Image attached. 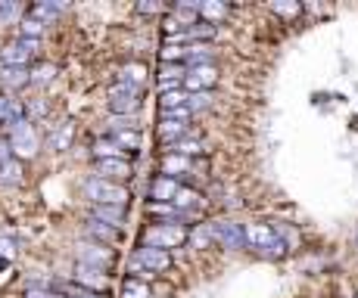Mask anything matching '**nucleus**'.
Instances as JSON below:
<instances>
[{"mask_svg": "<svg viewBox=\"0 0 358 298\" xmlns=\"http://www.w3.org/2000/svg\"><path fill=\"white\" fill-rule=\"evenodd\" d=\"M87 233L97 239V246H113V242H119V230L109 227V224H103V221H97V218L87 221Z\"/></svg>", "mask_w": 358, "mask_h": 298, "instance_id": "f3484780", "label": "nucleus"}, {"mask_svg": "<svg viewBox=\"0 0 358 298\" xmlns=\"http://www.w3.org/2000/svg\"><path fill=\"white\" fill-rule=\"evenodd\" d=\"M19 31H22V38H31V40H38L41 34H44V25L41 22H34V19L25 16L22 22H19Z\"/></svg>", "mask_w": 358, "mask_h": 298, "instance_id": "72a5a7b5", "label": "nucleus"}, {"mask_svg": "<svg viewBox=\"0 0 358 298\" xmlns=\"http://www.w3.org/2000/svg\"><path fill=\"white\" fill-rule=\"evenodd\" d=\"M109 112L137 119V112H141V87L122 84V81H119V84H113V87H109Z\"/></svg>", "mask_w": 358, "mask_h": 298, "instance_id": "423d86ee", "label": "nucleus"}, {"mask_svg": "<svg viewBox=\"0 0 358 298\" xmlns=\"http://www.w3.org/2000/svg\"><path fill=\"white\" fill-rule=\"evenodd\" d=\"M66 298H106V295H97V292H87V289H78V292H69Z\"/></svg>", "mask_w": 358, "mask_h": 298, "instance_id": "e433bc0d", "label": "nucleus"}, {"mask_svg": "<svg viewBox=\"0 0 358 298\" xmlns=\"http://www.w3.org/2000/svg\"><path fill=\"white\" fill-rule=\"evenodd\" d=\"M181 186H184L181 180L159 174V177H153V184H150V199H153V202H171V199L178 196V190H181Z\"/></svg>", "mask_w": 358, "mask_h": 298, "instance_id": "2eb2a0df", "label": "nucleus"}, {"mask_svg": "<svg viewBox=\"0 0 358 298\" xmlns=\"http://www.w3.org/2000/svg\"><path fill=\"white\" fill-rule=\"evenodd\" d=\"M268 10L274 13V16H284V19H296V16H302V3H268Z\"/></svg>", "mask_w": 358, "mask_h": 298, "instance_id": "c756f323", "label": "nucleus"}, {"mask_svg": "<svg viewBox=\"0 0 358 298\" xmlns=\"http://www.w3.org/2000/svg\"><path fill=\"white\" fill-rule=\"evenodd\" d=\"M29 81V68H13V66H3L0 68V87L6 90H22Z\"/></svg>", "mask_w": 358, "mask_h": 298, "instance_id": "dca6fc26", "label": "nucleus"}, {"mask_svg": "<svg viewBox=\"0 0 358 298\" xmlns=\"http://www.w3.org/2000/svg\"><path fill=\"white\" fill-rule=\"evenodd\" d=\"M57 78V66L53 62H41V66L29 68V81L31 84H47V81Z\"/></svg>", "mask_w": 358, "mask_h": 298, "instance_id": "b1692460", "label": "nucleus"}, {"mask_svg": "<svg viewBox=\"0 0 358 298\" xmlns=\"http://www.w3.org/2000/svg\"><path fill=\"white\" fill-rule=\"evenodd\" d=\"M131 174H134V168H131L125 158H97V177L103 180L119 184V180H128Z\"/></svg>", "mask_w": 358, "mask_h": 298, "instance_id": "f8f14e48", "label": "nucleus"}, {"mask_svg": "<svg viewBox=\"0 0 358 298\" xmlns=\"http://www.w3.org/2000/svg\"><path fill=\"white\" fill-rule=\"evenodd\" d=\"M134 10H137V13H147V16H156V13H169L162 3H156V0H153V3H137Z\"/></svg>", "mask_w": 358, "mask_h": 298, "instance_id": "c9c22d12", "label": "nucleus"}, {"mask_svg": "<svg viewBox=\"0 0 358 298\" xmlns=\"http://www.w3.org/2000/svg\"><path fill=\"white\" fill-rule=\"evenodd\" d=\"M85 196L91 199L94 205H122L125 209V202L131 199V190L122 184H113V180H103V177H91L85 180Z\"/></svg>", "mask_w": 358, "mask_h": 298, "instance_id": "7ed1b4c3", "label": "nucleus"}, {"mask_svg": "<svg viewBox=\"0 0 358 298\" xmlns=\"http://www.w3.org/2000/svg\"><path fill=\"white\" fill-rule=\"evenodd\" d=\"M91 218H97V221H103V224H109V227L119 230L122 221H125V209H122V205H94Z\"/></svg>", "mask_w": 358, "mask_h": 298, "instance_id": "a211bd4d", "label": "nucleus"}, {"mask_svg": "<svg viewBox=\"0 0 358 298\" xmlns=\"http://www.w3.org/2000/svg\"><path fill=\"white\" fill-rule=\"evenodd\" d=\"M215 106V94H212V90H203V94H190L187 96V109L190 112H203V109H212Z\"/></svg>", "mask_w": 358, "mask_h": 298, "instance_id": "a878e982", "label": "nucleus"}, {"mask_svg": "<svg viewBox=\"0 0 358 298\" xmlns=\"http://www.w3.org/2000/svg\"><path fill=\"white\" fill-rule=\"evenodd\" d=\"M10 137H6V143H10V152H13V158H31L34 152L41 149V137H38V131H34V124L29 119H22V121H16V124H10Z\"/></svg>", "mask_w": 358, "mask_h": 298, "instance_id": "20e7f679", "label": "nucleus"}, {"mask_svg": "<svg viewBox=\"0 0 358 298\" xmlns=\"http://www.w3.org/2000/svg\"><path fill=\"white\" fill-rule=\"evenodd\" d=\"M159 168H162V174L165 177H184V174H194L196 171V162L194 158H184V156H175V152H165L162 156V162H159Z\"/></svg>", "mask_w": 358, "mask_h": 298, "instance_id": "ddd939ff", "label": "nucleus"}, {"mask_svg": "<svg viewBox=\"0 0 358 298\" xmlns=\"http://www.w3.org/2000/svg\"><path fill=\"white\" fill-rule=\"evenodd\" d=\"M196 13H199V22L215 25V29H218V25L231 16V6L222 3V0H203V3L196 6Z\"/></svg>", "mask_w": 358, "mask_h": 298, "instance_id": "4468645a", "label": "nucleus"}, {"mask_svg": "<svg viewBox=\"0 0 358 298\" xmlns=\"http://www.w3.org/2000/svg\"><path fill=\"white\" fill-rule=\"evenodd\" d=\"M218 84V66H194L184 75V90L187 94H203V90H212Z\"/></svg>", "mask_w": 358, "mask_h": 298, "instance_id": "9d476101", "label": "nucleus"}, {"mask_svg": "<svg viewBox=\"0 0 358 298\" xmlns=\"http://www.w3.org/2000/svg\"><path fill=\"white\" fill-rule=\"evenodd\" d=\"M122 298H153V289H150V283L131 276V280H125V286H122Z\"/></svg>", "mask_w": 358, "mask_h": 298, "instance_id": "5701e85b", "label": "nucleus"}, {"mask_svg": "<svg viewBox=\"0 0 358 298\" xmlns=\"http://www.w3.org/2000/svg\"><path fill=\"white\" fill-rule=\"evenodd\" d=\"M38 47H41V40L19 38V40H13V44H6L3 50H0V59H3V66L25 68V66H29V59L38 53Z\"/></svg>", "mask_w": 358, "mask_h": 298, "instance_id": "1a4fd4ad", "label": "nucleus"}, {"mask_svg": "<svg viewBox=\"0 0 358 298\" xmlns=\"http://www.w3.org/2000/svg\"><path fill=\"white\" fill-rule=\"evenodd\" d=\"M75 283H78V286H85L87 292H97V295H106V289H109V276L103 274V270L87 267V265L75 267Z\"/></svg>", "mask_w": 358, "mask_h": 298, "instance_id": "9b49d317", "label": "nucleus"}, {"mask_svg": "<svg viewBox=\"0 0 358 298\" xmlns=\"http://www.w3.org/2000/svg\"><path fill=\"white\" fill-rule=\"evenodd\" d=\"M187 90L184 87H175V90H162V100H159V106L162 109H178V106H187Z\"/></svg>", "mask_w": 358, "mask_h": 298, "instance_id": "393cba45", "label": "nucleus"}, {"mask_svg": "<svg viewBox=\"0 0 358 298\" xmlns=\"http://www.w3.org/2000/svg\"><path fill=\"white\" fill-rule=\"evenodd\" d=\"M122 84H131V87H143L147 84V66L143 62H125L119 72Z\"/></svg>", "mask_w": 358, "mask_h": 298, "instance_id": "6ab92c4d", "label": "nucleus"}, {"mask_svg": "<svg viewBox=\"0 0 358 298\" xmlns=\"http://www.w3.org/2000/svg\"><path fill=\"white\" fill-rule=\"evenodd\" d=\"M0 255H6V258H13V242H10V239H0Z\"/></svg>", "mask_w": 358, "mask_h": 298, "instance_id": "58836bf2", "label": "nucleus"}, {"mask_svg": "<svg viewBox=\"0 0 358 298\" xmlns=\"http://www.w3.org/2000/svg\"><path fill=\"white\" fill-rule=\"evenodd\" d=\"M22 298H66V295L57 292V289H50V286H29Z\"/></svg>", "mask_w": 358, "mask_h": 298, "instance_id": "f704fd0d", "label": "nucleus"}, {"mask_svg": "<svg viewBox=\"0 0 358 298\" xmlns=\"http://www.w3.org/2000/svg\"><path fill=\"white\" fill-rule=\"evenodd\" d=\"M94 156L97 158H122V149L113 140H97L94 143Z\"/></svg>", "mask_w": 358, "mask_h": 298, "instance_id": "2f4dec72", "label": "nucleus"}, {"mask_svg": "<svg viewBox=\"0 0 358 298\" xmlns=\"http://www.w3.org/2000/svg\"><path fill=\"white\" fill-rule=\"evenodd\" d=\"M47 109H50V103H47V100H29V103H25V115H29V121L44 119Z\"/></svg>", "mask_w": 358, "mask_h": 298, "instance_id": "473e14b6", "label": "nucleus"}, {"mask_svg": "<svg viewBox=\"0 0 358 298\" xmlns=\"http://www.w3.org/2000/svg\"><path fill=\"white\" fill-rule=\"evenodd\" d=\"M187 242H190L194 248H209V246H215V242H212V230H209V224H196L194 230H190Z\"/></svg>", "mask_w": 358, "mask_h": 298, "instance_id": "bb28decb", "label": "nucleus"}, {"mask_svg": "<svg viewBox=\"0 0 358 298\" xmlns=\"http://www.w3.org/2000/svg\"><path fill=\"white\" fill-rule=\"evenodd\" d=\"M75 258H78V265H87V267H97V270H109L115 265V252L109 246H97V242H81L78 248H75Z\"/></svg>", "mask_w": 358, "mask_h": 298, "instance_id": "6e6552de", "label": "nucleus"}, {"mask_svg": "<svg viewBox=\"0 0 358 298\" xmlns=\"http://www.w3.org/2000/svg\"><path fill=\"white\" fill-rule=\"evenodd\" d=\"M22 162L19 158H10V162H3L0 165V184H6V186H16V184H22Z\"/></svg>", "mask_w": 358, "mask_h": 298, "instance_id": "412c9836", "label": "nucleus"}, {"mask_svg": "<svg viewBox=\"0 0 358 298\" xmlns=\"http://www.w3.org/2000/svg\"><path fill=\"white\" fill-rule=\"evenodd\" d=\"M355 298H358V292H355Z\"/></svg>", "mask_w": 358, "mask_h": 298, "instance_id": "a19ab883", "label": "nucleus"}, {"mask_svg": "<svg viewBox=\"0 0 358 298\" xmlns=\"http://www.w3.org/2000/svg\"><path fill=\"white\" fill-rule=\"evenodd\" d=\"M59 10H66V6L63 3H34L31 10H29V19H34V22H41V25H47V22H53V19H57Z\"/></svg>", "mask_w": 358, "mask_h": 298, "instance_id": "aec40b11", "label": "nucleus"}, {"mask_svg": "<svg viewBox=\"0 0 358 298\" xmlns=\"http://www.w3.org/2000/svg\"><path fill=\"white\" fill-rule=\"evenodd\" d=\"M243 233H246V248H256L262 258L278 261V258H287V255H290V248H287L284 242L278 239L274 227L265 224V221H252V224H243Z\"/></svg>", "mask_w": 358, "mask_h": 298, "instance_id": "f257e3e1", "label": "nucleus"}, {"mask_svg": "<svg viewBox=\"0 0 358 298\" xmlns=\"http://www.w3.org/2000/svg\"><path fill=\"white\" fill-rule=\"evenodd\" d=\"M159 121H184V124H190V121H194V112H190L187 106H178V109H162Z\"/></svg>", "mask_w": 358, "mask_h": 298, "instance_id": "c85d7f7f", "label": "nucleus"}, {"mask_svg": "<svg viewBox=\"0 0 358 298\" xmlns=\"http://www.w3.org/2000/svg\"><path fill=\"white\" fill-rule=\"evenodd\" d=\"M106 128L113 131V134L115 131H141V121L131 119V115H113V119L106 121Z\"/></svg>", "mask_w": 358, "mask_h": 298, "instance_id": "cd10ccee", "label": "nucleus"}, {"mask_svg": "<svg viewBox=\"0 0 358 298\" xmlns=\"http://www.w3.org/2000/svg\"><path fill=\"white\" fill-rule=\"evenodd\" d=\"M134 265L141 267V280L147 283L153 274H165L171 267V252H162V248H150V246H141L134 255Z\"/></svg>", "mask_w": 358, "mask_h": 298, "instance_id": "0eeeda50", "label": "nucleus"}, {"mask_svg": "<svg viewBox=\"0 0 358 298\" xmlns=\"http://www.w3.org/2000/svg\"><path fill=\"white\" fill-rule=\"evenodd\" d=\"M355 246H358V233H355Z\"/></svg>", "mask_w": 358, "mask_h": 298, "instance_id": "ea45409f", "label": "nucleus"}, {"mask_svg": "<svg viewBox=\"0 0 358 298\" xmlns=\"http://www.w3.org/2000/svg\"><path fill=\"white\" fill-rule=\"evenodd\" d=\"M209 230H212V242L218 248H228V252H243L246 248V233L243 224L237 221H209Z\"/></svg>", "mask_w": 358, "mask_h": 298, "instance_id": "39448f33", "label": "nucleus"}, {"mask_svg": "<svg viewBox=\"0 0 358 298\" xmlns=\"http://www.w3.org/2000/svg\"><path fill=\"white\" fill-rule=\"evenodd\" d=\"M10 106H13V103H10V100H6V96H3V94H0V124H3V119H6V112H10Z\"/></svg>", "mask_w": 358, "mask_h": 298, "instance_id": "4c0bfd02", "label": "nucleus"}, {"mask_svg": "<svg viewBox=\"0 0 358 298\" xmlns=\"http://www.w3.org/2000/svg\"><path fill=\"white\" fill-rule=\"evenodd\" d=\"M187 237H190V230H187V227H181V224H150L147 230L141 233V246L162 248V252H169V248L184 246Z\"/></svg>", "mask_w": 358, "mask_h": 298, "instance_id": "f03ea898", "label": "nucleus"}, {"mask_svg": "<svg viewBox=\"0 0 358 298\" xmlns=\"http://www.w3.org/2000/svg\"><path fill=\"white\" fill-rule=\"evenodd\" d=\"M109 140L115 143L119 149H128V152H137L141 149V131H115Z\"/></svg>", "mask_w": 358, "mask_h": 298, "instance_id": "4be33fe9", "label": "nucleus"}, {"mask_svg": "<svg viewBox=\"0 0 358 298\" xmlns=\"http://www.w3.org/2000/svg\"><path fill=\"white\" fill-rule=\"evenodd\" d=\"M72 134H75V124L72 121H66L63 128L57 131V134L50 137V143H53V149H66L69 147V140H72Z\"/></svg>", "mask_w": 358, "mask_h": 298, "instance_id": "7c9ffc66", "label": "nucleus"}]
</instances>
